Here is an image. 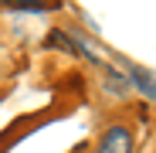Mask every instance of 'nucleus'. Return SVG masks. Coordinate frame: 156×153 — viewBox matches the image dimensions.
Returning a JSON list of instances; mask_svg holds the SVG:
<instances>
[{
  "mask_svg": "<svg viewBox=\"0 0 156 153\" xmlns=\"http://www.w3.org/2000/svg\"><path fill=\"white\" fill-rule=\"evenodd\" d=\"M44 48H55V51H68V55H82L88 65H95V68H105V61H102L95 51L82 41V38H75L71 31H51L48 38H44Z\"/></svg>",
  "mask_w": 156,
  "mask_h": 153,
  "instance_id": "1",
  "label": "nucleus"
},
{
  "mask_svg": "<svg viewBox=\"0 0 156 153\" xmlns=\"http://www.w3.org/2000/svg\"><path fill=\"white\" fill-rule=\"evenodd\" d=\"M133 129L129 126H109L105 133H102V140H98V146H95V153H133Z\"/></svg>",
  "mask_w": 156,
  "mask_h": 153,
  "instance_id": "2",
  "label": "nucleus"
},
{
  "mask_svg": "<svg viewBox=\"0 0 156 153\" xmlns=\"http://www.w3.org/2000/svg\"><path fill=\"white\" fill-rule=\"evenodd\" d=\"M119 68H122V75H126L129 85H136L146 99H156V75H153V71H146V68H139V65H129L126 58H119Z\"/></svg>",
  "mask_w": 156,
  "mask_h": 153,
  "instance_id": "3",
  "label": "nucleus"
},
{
  "mask_svg": "<svg viewBox=\"0 0 156 153\" xmlns=\"http://www.w3.org/2000/svg\"><path fill=\"white\" fill-rule=\"evenodd\" d=\"M7 10H27V14H48V10H58V4H27V0H4Z\"/></svg>",
  "mask_w": 156,
  "mask_h": 153,
  "instance_id": "4",
  "label": "nucleus"
}]
</instances>
